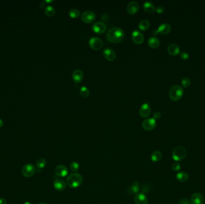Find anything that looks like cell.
Instances as JSON below:
<instances>
[{
  "label": "cell",
  "mask_w": 205,
  "mask_h": 204,
  "mask_svg": "<svg viewBox=\"0 0 205 204\" xmlns=\"http://www.w3.org/2000/svg\"><path fill=\"white\" fill-rule=\"evenodd\" d=\"M124 31L118 27H113L109 29L106 34L107 40L113 43L121 42L124 38Z\"/></svg>",
  "instance_id": "obj_1"
},
{
  "label": "cell",
  "mask_w": 205,
  "mask_h": 204,
  "mask_svg": "<svg viewBox=\"0 0 205 204\" xmlns=\"http://www.w3.org/2000/svg\"><path fill=\"white\" fill-rule=\"evenodd\" d=\"M83 183V177L79 173L70 174L67 178V185L72 189H76L81 186Z\"/></svg>",
  "instance_id": "obj_2"
},
{
  "label": "cell",
  "mask_w": 205,
  "mask_h": 204,
  "mask_svg": "<svg viewBox=\"0 0 205 204\" xmlns=\"http://www.w3.org/2000/svg\"><path fill=\"white\" fill-rule=\"evenodd\" d=\"M184 94L183 89L179 85H174L171 87L169 90V97L174 101L179 100Z\"/></svg>",
  "instance_id": "obj_3"
},
{
  "label": "cell",
  "mask_w": 205,
  "mask_h": 204,
  "mask_svg": "<svg viewBox=\"0 0 205 204\" xmlns=\"http://www.w3.org/2000/svg\"><path fill=\"white\" fill-rule=\"evenodd\" d=\"M187 156V150L183 146L176 147L172 152L173 159L176 162H179L184 159Z\"/></svg>",
  "instance_id": "obj_4"
},
{
  "label": "cell",
  "mask_w": 205,
  "mask_h": 204,
  "mask_svg": "<svg viewBox=\"0 0 205 204\" xmlns=\"http://www.w3.org/2000/svg\"><path fill=\"white\" fill-rule=\"evenodd\" d=\"M96 19V15L93 11L87 10L84 12L81 15L82 20L86 24H91Z\"/></svg>",
  "instance_id": "obj_5"
},
{
  "label": "cell",
  "mask_w": 205,
  "mask_h": 204,
  "mask_svg": "<svg viewBox=\"0 0 205 204\" xmlns=\"http://www.w3.org/2000/svg\"><path fill=\"white\" fill-rule=\"evenodd\" d=\"M89 44L91 49L95 50H100L103 46V41L98 37H92L89 40Z\"/></svg>",
  "instance_id": "obj_6"
},
{
  "label": "cell",
  "mask_w": 205,
  "mask_h": 204,
  "mask_svg": "<svg viewBox=\"0 0 205 204\" xmlns=\"http://www.w3.org/2000/svg\"><path fill=\"white\" fill-rule=\"evenodd\" d=\"M35 167L31 164L25 165L22 169V174L25 177H30L33 176L35 174Z\"/></svg>",
  "instance_id": "obj_7"
},
{
  "label": "cell",
  "mask_w": 205,
  "mask_h": 204,
  "mask_svg": "<svg viewBox=\"0 0 205 204\" xmlns=\"http://www.w3.org/2000/svg\"><path fill=\"white\" fill-rule=\"evenodd\" d=\"M92 28L96 33L102 34L106 31L107 26L103 22H97L93 25Z\"/></svg>",
  "instance_id": "obj_8"
},
{
  "label": "cell",
  "mask_w": 205,
  "mask_h": 204,
  "mask_svg": "<svg viewBox=\"0 0 205 204\" xmlns=\"http://www.w3.org/2000/svg\"><path fill=\"white\" fill-rule=\"evenodd\" d=\"M156 120L154 118L147 119L142 123L143 128L146 130H152L156 127Z\"/></svg>",
  "instance_id": "obj_9"
},
{
  "label": "cell",
  "mask_w": 205,
  "mask_h": 204,
  "mask_svg": "<svg viewBox=\"0 0 205 204\" xmlns=\"http://www.w3.org/2000/svg\"><path fill=\"white\" fill-rule=\"evenodd\" d=\"M135 204H148V200L146 195L143 192H138L134 196Z\"/></svg>",
  "instance_id": "obj_10"
},
{
  "label": "cell",
  "mask_w": 205,
  "mask_h": 204,
  "mask_svg": "<svg viewBox=\"0 0 205 204\" xmlns=\"http://www.w3.org/2000/svg\"><path fill=\"white\" fill-rule=\"evenodd\" d=\"M54 171H55V174L59 177H65L68 174V168L65 166L62 165H57L55 168Z\"/></svg>",
  "instance_id": "obj_11"
},
{
  "label": "cell",
  "mask_w": 205,
  "mask_h": 204,
  "mask_svg": "<svg viewBox=\"0 0 205 204\" xmlns=\"http://www.w3.org/2000/svg\"><path fill=\"white\" fill-rule=\"evenodd\" d=\"M139 9V3L135 1H130L127 6V10L128 13L131 15L135 14L138 12Z\"/></svg>",
  "instance_id": "obj_12"
},
{
  "label": "cell",
  "mask_w": 205,
  "mask_h": 204,
  "mask_svg": "<svg viewBox=\"0 0 205 204\" xmlns=\"http://www.w3.org/2000/svg\"><path fill=\"white\" fill-rule=\"evenodd\" d=\"M131 38L133 41L138 44H142L144 41L143 35L138 30H135L132 32Z\"/></svg>",
  "instance_id": "obj_13"
},
{
  "label": "cell",
  "mask_w": 205,
  "mask_h": 204,
  "mask_svg": "<svg viewBox=\"0 0 205 204\" xmlns=\"http://www.w3.org/2000/svg\"><path fill=\"white\" fill-rule=\"evenodd\" d=\"M103 56L108 61H112L115 60L117 56L115 52L110 48H106L103 51Z\"/></svg>",
  "instance_id": "obj_14"
},
{
  "label": "cell",
  "mask_w": 205,
  "mask_h": 204,
  "mask_svg": "<svg viewBox=\"0 0 205 204\" xmlns=\"http://www.w3.org/2000/svg\"><path fill=\"white\" fill-rule=\"evenodd\" d=\"M204 202V199L203 196L200 193H194L190 200L191 204H203Z\"/></svg>",
  "instance_id": "obj_15"
},
{
  "label": "cell",
  "mask_w": 205,
  "mask_h": 204,
  "mask_svg": "<svg viewBox=\"0 0 205 204\" xmlns=\"http://www.w3.org/2000/svg\"><path fill=\"white\" fill-rule=\"evenodd\" d=\"M171 30V27L168 24H162L159 25L156 31H155L152 32L153 35H156L157 33L159 32L162 34H167L170 32Z\"/></svg>",
  "instance_id": "obj_16"
},
{
  "label": "cell",
  "mask_w": 205,
  "mask_h": 204,
  "mask_svg": "<svg viewBox=\"0 0 205 204\" xmlns=\"http://www.w3.org/2000/svg\"><path fill=\"white\" fill-rule=\"evenodd\" d=\"M151 113V107L148 103H145L140 108L139 114L143 118L148 117Z\"/></svg>",
  "instance_id": "obj_17"
},
{
  "label": "cell",
  "mask_w": 205,
  "mask_h": 204,
  "mask_svg": "<svg viewBox=\"0 0 205 204\" xmlns=\"http://www.w3.org/2000/svg\"><path fill=\"white\" fill-rule=\"evenodd\" d=\"M67 186V183L65 181L60 178L56 179L54 182V187L57 191H63L65 189Z\"/></svg>",
  "instance_id": "obj_18"
},
{
  "label": "cell",
  "mask_w": 205,
  "mask_h": 204,
  "mask_svg": "<svg viewBox=\"0 0 205 204\" xmlns=\"http://www.w3.org/2000/svg\"><path fill=\"white\" fill-rule=\"evenodd\" d=\"M140 189V184L139 181H134V182L128 187L127 189V192L128 194L131 195H133L135 194H137Z\"/></svg>",
  "instance_id": "obj_19"
},
{
  "label": "cell",
  "mask_w": 205,
  "mask_h": 204,
  "mask_svg": "<svg viewBox=\"0 0 205 204\" xmlns=\"http://www.w3.org/2000/svg\"><path fill=\"white\" fill-rule=\"evenodd\" d=\"M72 77L75 82L80 83L83 79V73L80 70L77 69L73 71L72 74Z\"/></svg>",
  "instance_id": "obj_20"
},
{
  "label": "cell",
  "mask_w": 205,
  "mask_h": 204,
  "mask_svg": "<svg viewBox=\"0 0 205 204\" xmlns=\"http://www.w3.org/2000/svg\"><path fill=\"white\" fill-rule=\"evenodd\" d=\"M167 52L170 55H176L180 52V49L177 44H172L169 45L167 48Z\"/></svg>",
  "instance_id": "obj_21"
},
{
  "label": "cell",
  "mask_w": 205,
  "mask_h": 204,
  "mask_svg": "<svg viewBox=\"0 0 205 204\" xmlns=\"http://www.w3.org/2000/svg\"><path fill=\"white\" fill-rule=\"evenodd\" d=\"M176 178L177 181L183 183L185 182V181H187L188 179L189 176L188 174L185 172H180L176 174Z\"/></svg>",
  "instance_id": "obj_22"
},
{
  "label": "cell",
  "mask_w": 205,
  "mask_h": 204,
  "mask_svg": "<svg viewBox=\"0 0 205 204\" xmlns=\"http://www.w3.org/2000/svg\"><path fill=\"white\" fill-rule=\"evenodd\" d=\"M148 43L149 46L151 48L155 49L159 46V43H159V40L156 37H151L149 38V40L148 41Z\"/></svg>",
  "instance_id": "obj_23"
},
{
  "label": "cell",
  "mask_w": 205,
  "mask_h": 204,
  "mask_svg": "<svg viewBox=\"0 0 205 204\" xmlns=\"http://www.w3.org/2000/svg\"><path fill=\"white\" fill-rule=\"evenodd\" d=\"M143 9L148 13H152L155 10L154 4L150 1H146L143 4Z\"/></svg>",
  "instance_id": "obj_24"
},
{
  "label": "cell",
  "mask_w": 205,
  "mask_h": 204,
  "mask_svg": "<svg viewBox=\"0 0 205 204\" xmlns=\"http://www.w3.org/2000/svg\"><path fill=\"white\" fill-rule=\"evenodd\" d=\"M162 153L161 151H159V150L154 151L151 156V160L154 162H159L162 159Z\"/></svg>",
  "instance_id": "obj_25"
},
{
  "label": "cell",
  "mask_w": 205,
  "mask_h": 204,
  "mask_svg": "<svg viewBox=\"0 0 205 204\" xmlns=\"http://www.w3.org/2000/svg\"><path fill=\"white\" fill-rule=\"evenodd\" d=\"M150 27V23L148 20L144 19L141 20L139 24V28L140 30L142 31H145L148 30Z\"/></svg>",
  "instance_id": "obj_26"
},
{
  "label": "cell",
  "mask_w": 205,
  "mask_h": 204,
  "mask_svg": "<svg viewBox=\"0 0 205 204\" xmlns=\"http://www.w3.org/2000/svg\"><path fill=\"white\" fill-rule=\"evenodd\" d=\"M46 161L44 158H40L36 162V167L39 169L44 168L46 165Z\"/></svg>",
  "instance_id": "obj_27"
},
{
  "label": "cell",
  "mask_w": 205,
  "mask_h": 204,
  "mask_svg": "<svg viewBox=\"0 0 205 204\" xmlns=\"http://www.w3.org/2000/svg\"><path fill=\"white\" fill-rule=\"evenodd\" d=\"M44 12H45L47 16L51 17V16H53L55 14V9L52 6H48L46 7L45 8Z\"/></svg>",
  "instance_id": "obj_28"
},
{
  "label": "cell",
  "mask_w": 205,
  "mask_h": 204,
  "mask_svg": "<svg viewBox=\"0 0 205 204\" xmlns=\"http://www.w3.org/2000/svg\"><path fill=\"white\" fill-rule=\"evenodd\" d=\"M80 94L82 97H84V98L88 97L89 94V89L86 86H82L80 89Z\"/></svg>",
  "instance_id": "obj_29"
},
{
  "label": "cell",
  "mask_w": 205,
  "mask_h": 204,
  "mask_svg": "<svg viewBox=\"0 0 205 204\" xmlns=\"http://www.w3.org/2000/svg\"><path fill=\"white\" fill-rule=\"evenodd\" d=\"M69 16L72 18H77L80 16V12L76 9H73L69 11Z\"/></svg>",
  "instance_id": "obj_30"
},
{
  "label": "cell",
  "mask_w": 205,
  "mask_h": 204,
  "mask_svg": "<svg viewBox=\"0 0 205 204\" xmlns=\"http://www.w3.org/2000/svg\"><path fill=\"white\" fill-rule=\"evenodd\" d=\"M181 84L184 87H188L191 84V80L188 77H184L181 81Z\"/></svg>",
  "instance_id": "obj_31"
},
{
  "label": "cell",
  "mask_w": 205,
  "mask_h": 204,
  "mask_svg": "<svg viewBox=\"0 0 205 204\" xmlns=\"http://www.w3.org/2000/svg\"><path fill=\"white\" fill-rule=\"evenodd\" d=\"M70 169H71L73 172H77V171L79 169L80 167H79V163H78L77 162H75H75H73L71 163L70 166Z\"/></svg>",
  "instance_id": "obj_32"
},
{
  "label": "cell",
  "mask_w": 205,
  "mask_h": 204,
  "mask_svg": "<svg viewBox=\"0 0 205 204\" xmlns=\"http://www.w3.org/2000/svg\"><path fill=\"white\" fill-rule=\"evenodd\" d=\"M180 168H181V167L179 163H174L172 165V169L173 171L177 172L180 169Z\"/></svg>",
  "instance_id": "obj_33"
},
{
  "label": "cell",
  "mask_w": 205,
  "mask_h": 204,
  "mask_svg": "<svg viewBox=\"0 0 205 204\" xmlns=\"http://www.w3.org/2000/svg\"><path fill=\"white\" fill-rule=\"evenodd\" d=\"M142 192L143 193H148L150 190V186L148 185H143L142 186Z\"/></svg>",
  "instance_id": "obj_34"
},
{
  "label": "cell",
  "mask_w": 205,
  "mask_h": 204,
  "mask_svg": "<svg viewBox=\"0 0 205 204\" xmlns=\"http://www.w3.org/2000/svg\"><path fill=\"white\" fill-rule=\"evenodd\" d=\"M179 204H190V202L187 198H181L179 200Z\"/></svg>",
  "instance_id": "obj_35"
},
{
  "label": "cell",
  "mask_w": 205,
  "mask_h": 204,
  "mask_svg": "<svg viewBox=\"0 0 205 204\" xmlns=\"http://www.w3.org/2000/svg\"><path fill=\"white\" fill-rule=\"evenodd\" d=\"M180 57L183 59H187L189 58V55L187 52H183L180 53Z\"/></svg>",
  "instance_id": "obj_36"
},
{
  "label": "cell",
  "mask_w": 205,
  "mask_h": 204,
  "mask_svg": "<svg viewBox=\"0 0 205 204\" xmlns=\"http://www.w3.org/2000/svg\"><path fill=\"white\" fill-rule=\"evenodd\" d=\"M156 11L158 13H162L164 11V8L162 6H159L156 7Z\"/></svg>",
  "instance_id": "obj_37"
},
{
  "label": "cell",
  "mask_w": 205,
  "mask_h": 204,
  "mask_svg": "<svg viewBox=\"0 0 205 204\" xmlns=\"http://www.w3.org/2000/svg\"><path fill=\"white\" fill-rule=\"evenodd\" d=\"M160 117H161V113L159 112H158V111L155 112L154 114V119L155 120L159 119V118H160Z\"/></svg>",
  "instance_id": "obj_38"
},
{
  "label": "cell",
  "mask_w": 205,
  "mask_h": 204,
  "mask_svg": "<svg viewBox=\"0 0 205 204\" xmlns=\"http://www.w3.org/2000/svg\"><path fill=\"white\" fill-rule=\"evenodd\" d=\"M101 19L103 20H107L109 19V16L107 14H103L101 15Z\"/></svg>",
  "instance_id": "obj_39"
},
{
  "label": "cell",
  "mask_w": 205,
  "mask_h": 204,
  "mask_svg": "<svg viewBox=\"0 0 205 204\" xmlns=\"http://www.w3.org/2000/svg\"><path fill=\"white\" fill-rule=\"evenodd\" d=\"M0 204H7V200L6 199L3 198H0Z\"/></svg>",
  "instance_id": "obj_40"
},
{
  "label": "cell",
  "mask_w": 205,
  "mask_h": 204,
  "mask_svg": "<svg viewBox=\"0 0 205 204\" xmlns=\"http://www.w3.org/2000/svg\"><path fill=\"white\" fill-rule=\"evenodd\" d=\"M3 125H4V122L1 119H0V128L3 127Z\"/></svg>",
  "instance_id": "obj_41"
},
{
  "label": "cell",
  "mask_w": 205,
  "mask_h": 204,
  "mask_svg": "<svg viewBox=\"0 0 205 204\" xmlns=\"http://www.w3.org/2000/svg\"><path fill=\"white\" fill-rule=\"evenodd\" d=\"M44 4H45V3L43 1V2H41L40 4V6L41 7H43L44 6Z\"/></svg>",
  "instance_id": "obj_42"
},
{
  "label": "cell",
  "mask_w": 205,
  "mask_h": 204,
  "mask_svg": "<svg viewBox=\"0 0 205 204\" xmlns=\"http://www.w3.org/2000/svg\"><path fill=\"white\" fill-rule=\"evenodd\" d=\"M45 3H51L53 2L52 0H51V1H47V0H46V1H44Z\"/></svg>",
  "instance_id": "obj_43"
},
{
  "label": "cell",
  "mask_w": 205,
  "mask_h": 204,
  "mask_svg": "<svg viewBox=\"0 0 205 204\" xmlns=\"http://www.w3.org/2000/svg\"><path fill=\"white\" fill-rule=\"evenodd\" d=\"M24 204H31L30 202H28V201H27V202H25Z\"/></svg>",
  "instance_id": "obj_44"
},
{
  "label": "cell",
  "mask_w": 205,
  "mask_h": 204,
  "mask_svg": "<svg viewBox=\"0 0 205 204\" xmlns=\"http://www.w3.org/2000/svg\"><path fill=\"white\" fill-rule=\"evenodd\" d=\"M38 204H47V203H44V202H41V203H39Z\"/></svg>",
  "instance_id": "obj_45"
}]
</instances>
